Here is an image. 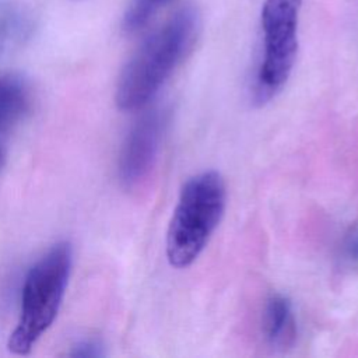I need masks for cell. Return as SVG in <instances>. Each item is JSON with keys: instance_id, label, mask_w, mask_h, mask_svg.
<instances>
[{"instance_id": "cell-6", "label": "cell", "mask_w": 358, "mask_h": 358, "mask_svg": "<svg viewBox=\"0 0 358 358\" xmlns=\"http://www.w3.org/2000/svg\"><path fill=\"white\" fill-rule=\"evenodd\" d=\"M262 331L266 341L275 348L289 347L296 336L292 302L282 294H273L266 301L262 316Z\"/></svg>"}, {"instance_id": "cell-1", "label": "cell", "mask_w": 358, "mask_h": 358, "mask_svg": "<svg viewBox=\"0 0 358 358\" xmlns=\"http://www.w3.org/2000/svg\"><path fill=\"white\" fill-rule=\"evenodd\" d=\"M200 25L199 10L186 6L148 35L119 76L115 102L120 110L140 109L157 95L192 50Z\"/></svg>"}, {"instance_id": "cell-2", "label": "cell", "mask_w": 358, "mask_h": 358, "mask_svg": "<svg viewBox=\"0 0 358 358\" xmlns=\"http://www.w3.org/2000/svg\"><path fill=\"white\" fill-rule=\"evenodd\" d=\"M73 266V249L66 241L55 243L25 274L20 315L7 347L27 355L55 322L62 306Z\"/></svg>"}, {"instance_id": "cell-7", "label": "cell", "mask_w": 358, "mask_h": 358, "mask_svg": "<svg viewBox=\"0 0 358 358\" xmlns=\"http://www.w3.org/2000/svg\"><path fill=\"white\" fill-rule=\"evenodd\" d=\"M29 108V92L24 81L0 73V134L17 124Z\"/></svg>"}, {"instance_id": "cell-5", "label": "cell", "mask_w": 358, "mask_h": 358, "mask_svg": "<svg viewBox=\"0 0 358 358\" xmlns=\"http://www.w3.org/2000/svg\"><path fill=\"white\" fill-rule=\"evenodd\" d=\"M166 124L164 110L144 113L129 130L119 154L117 173L123 186L140 185L151 172Z\"/></svg>"}, {"instance_id": "cell-3", "label": "cell", "mask_w": 358, "mask_h": 358, "mask_svg": "<svg viewBox=\"0 0 358 358\" xmlns=\"http://www.w3.org/2000/svg\"><path fill=\"white\" fill-rule=\"evenodd\" d=\"M227 207V187L217 171L189 178L180 189L166 231V259L185 268L196 262L220 225Z\"/></svg>"}, {"instance_id": "cell-8", "label": "cell", "mask_w": 358, "mask_h": 358, "mask_svg": "<svg viewBox=\"0 0 358 358\" xmlns=\"http://www.w3.org/2000/svg\"><path fill=\"white\" fill-rule=\"evenodd\" d=\"M172 1L173 0H131L123 17V29L127 34L143 29L161 8Z\"/></svg>"}, {"instance_id": "cell-10", "label": "cell", "mask_w": 358, "mask_h": 358, "mask_svg": "<svg viewBox=\"0 0 358 358\" xmlns=\"http://www.w3.org/2000/svg\"><path fill=\"white\" fill-rule=\"evenodd\" d=\"M343 256L351 263H358V225L352 227L343 239Z\"/></svg>"}, {"instance_id": "cell-11", "label": "cell", "mask_w": 358, "mask_h": 358, "mask_svg": "<svg viewBox=\"0 0 358 358\" xmlns=\"http://www.w3.org/2000/svg\"><path fill=\"white\" fill-rule=\"evenodd\" d=\"M3 162H4V154H3V151L0 150V169H1V166H3Z\"/></svg>"}, {"instance_id": "cell-4", "label": "cell", "mask_w": 358, "mask_h": 358, "mask_svg": "<svg viewBox=\"0 0 358 358\" xmlns=\"http://www.w3.org/2000/svg\"><path fill=\"white\" fill-rule=\"evenodd\" d=\"M302 0H266L262 7L263 57L255 81V101L263 105L287 84L298 53Z\"/></svg>"}, {"instance_id": "cell-9", "label": "cell", "mask_w": 358, "mask_h": 358, "mask_svg": "<svg viewBox=\"0 0 358 358\" xmlns=\"http://www.w3.org/2000/svg\"><path fill=\"white\" fill-rule=\"evenodd\" d=\"M69 357H78V358H94V357H103L105 347L96 338H84L77 341L71 345V350L67 352Z\"/></svg>"}]
</instances>
